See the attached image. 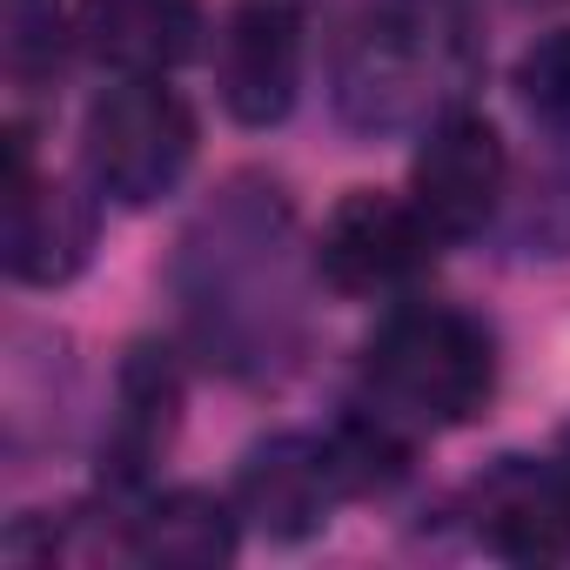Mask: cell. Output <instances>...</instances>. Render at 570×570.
I'll return each instance as SVG.
<instances>
[{
    "instance_id": "obj_3",
    "label": "cell",
    "mask_w": 570,
    "mask_h": 570,
    "mask_svg": "<svg viewBox=\"0 0 570 570\" xmlns=\"http://www.w3.org/2000/svg\"><path fill=\"white\" fill-rule=\"evenodd\" d=\"M81 155L101 195L148 208L161 195H175V181L195 161V115L175 88H161V75H128L121 88H108L88 108L81 128Z\"/></svg>"
},
{
    "instance_id": "obj_6",
    "label": "cell",
    "mask_w": 570,
    "mask_h": 570,
    "mask_svg": "<svg viewBox=\"0 0 570 570\" xmlns=\"http://www.w3.org/2000/svg\"><path fill=\"white\" fill-rule=\"evenodd\" d=\"M430 242L436 228L416 215V202L356 188L323 222V275L343 296H383V289H403L430 262Z\"/></svg>"
},
{
    "instance_id": "obj_4",
    "label": "cell",
    "mask_w": 570,
    "mask_h": 570,
    "mask_svg": "<svg viewBox=\"0 0 570 570\" xmlns=\"http://www.w3.org/2000/svg\"><path fill=\"white\" fill-rule=\"evenodd\" d=\"M503 175H510V155H503V135L483 121V115H463L450 108L423 148H416V168H410V202L416 215L436 228V235H476L497 202H503Z\"/></svg>"
},
{
    "instance_id": "obj_8",
    "label": "cell",
    "mask_w": 570,
    "mask_h": 570,
    "mask_svg": "<svg viewBox=\"0 0 570 570\" xmlns=\"http://www.w3.org/2000/svg\"><path fill=\"white\" fill-rule=\"evenodd\" d=\"M343 497H356V490H350L330 436H275L268 450H255L242 463V483H235V510L255 530L289 537V543L323 530Z\"/></svg>"
},
{
    "instance_id": "obj_13",
    "label": "cell",
    "mask_w": 570,
    "mask_h": 570,
    "mask_svg": "<svg viewBox=\"0 0 570 570\" xmlns=\"http://www.w3.org/2000/svg\"><path fill=\"white\" fill-rule=\"evenodd\" d=\"M517 95H523V108H530L550 135H570V28L543 35V41L517 61Z\"/></svg>"
},
{
    "instance_id": "obj_15",
    "label": "cell",
    "mask_w": 570,
    "mask_h": 570,
    "mask_svg": "<svg viewBox=\"0 0 570 570\" xmlns=\"http://www.w3.org/2000/svg\"><path fill=\"white\" fill-rule=\"evenodd\" d=\"M563 470H570V430H563Z\"/></svg>"
},
{
    "instance_id": "obj_1",
    "label": "cell",
    "mask_w": 570,
    "mask_h": 570,
    "mask_svg": "<svg viewBox=\"0 0 570 570\" xmlns=\"http://www.w3.org/2000/svg\"><path fill=\"white\" fill-rule=\"evenodd\" d=\"M476 68L470 0H376L343 48V115L350 128H403L463 95Z\"/></svg>"
},
{
    "instance_id": "obj_9",
    "label": "cell",
    "mask_w": 570,
    "mask_h": 570,
    "mask_svg": "<svg viewBox=\"0 0 570 570\" xmlns=\"http://www.w3.org/2000/svg\"><path fill=\"white\" fill-rule=\"evenodd\" d=\"M476 530L490 550L517 563H550L570 557V470L557 463H523L510 456L483 490H476Z\"/></svg>"
},
{
    "instance_id": "obj_11",
    "label": "cell",
    "mask_w": 570,
    "mask_h": 570,
    "mask_svg": "<svg viewBox=\"0 0 570 570\" xmlns=\"http://www.w3.org/2000/svg\"><path fill=\"white\" fill-rule=\"evenodd\" d=\"M181 416V376L168 363V350H135L121 363V396H115V423L101 443V463H115L121 483H135L175 436Z\"/></svg>"
},
{
    "instance_id": "obj_2",
    "label": "cell",
    "mask_w": 570,
    "mask_h": 570,
    "mask_svg": "<svg viewBox=\"0 0 570 570\" xmlns=\"http://www.w3.org/2000/svg\"><path fill=\"white\" fill-rule=\"evenodd\" d=\"M363 376H370L390 423L450 430V423H470L490 403L497 356H490V336L470 316L423 303V309H403L376 330Z\"/></svg>"
},
{
    "instance_id": "obj_14",
    "label": "cell",
    "mask_w": 570,
    "mask_h": 570,
    "mask_svg": "<svg viewBox=\"0 0 570 570\" xmlns=\"http://www.w3.org/2000/svg\"><path fill=\"white\" fill-rule=\"evenodd\" d=\"M61 61V8L55 0H8V68L28 81Z\"/></svg>"
},
{
    "instance_id": "obj_7",
    "label": "cell",
    "mask_w": 570,
    "mask_h": 570,
    "mask_svg": "<svg viewBox=\"0 0 570 570\" xmlns=\"http://www.w3.org/2000/svg\"><path fill=\"white\" fill-rule=\"evenodd\" d=\"M95 248V208L68 181L35 175L28 128H8V275L55 289Z\"/></svg>"
},
{
    "instance_id": "obj_10",
    "label": "cell",
    "mask_w": 570,
    "mask_h": 570,
    "mask_svg": "<svg viewBox=\"0 0 570 570\" xmlns=\"http://www.w3.org/2000/svg\"><path fill=\"white\" fill-rule=\"evenodd\" d=\"M81 41L121 75H168L202 41V0H88Z\"/></svg>"
},
{
    "instance_id": "obj_12",
    "label": "cell",
    "mask_w": 570,
    "mask_h": 570,
    "mask_svg": "<svg viewBox=\"0 0 570 570\" xmlns=\"http://www.w3.org/2000/svg\"><path fill=\"white\" fill-rule=\"evenodd\" d=\"M121 557L161 563V570H215L235 557V517H228V503H215L202 490H175L128 523Z\"/></svg>"
},
{
    "instance_id": "obj_5",
    "label": "cell",
    "mask_w": 570,
    "mask_h": 570,
    "mask_svg": "<svg viewBox=\"0 0 570 570\" xmlns=\"http://www.w3.org/2000/svg\"><path fill=\"white\" fill-rule=\"evenodd\" d=\"M303 88V0H235L222 35V108L242 128H268Z\"/></svg>"
}]
</instances>
